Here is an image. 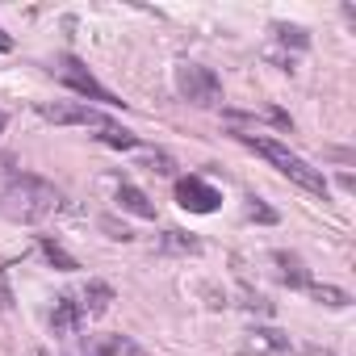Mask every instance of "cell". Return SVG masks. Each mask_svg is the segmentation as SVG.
Segmentation results:
<instances>
[{
  "label": "cell",
  "instance_id": "6da1fadb",
  "mask_svg": "<svg viewBox=\"0 0 356 356\" xmlns=\"http://www.w3.org/2000/svg\"><path fill=\"white\" fill-rule=\"evenodd\" d=\"M235 138H239L243 147H252L256 155H264V159H268V163H273L281 176H289V181H293L298 189H306V193H314V197H323V202H327V176H323L318 168H310V163H306L298 151H289L285 143H277V138H264V134H243V130H239Z\"/></svg>",
  "mask_w": 356,
  "mask_h": 356
},
{
  "label": "cell",
  "instance_id": "7a4b0ae2",
  "mask_svg": "<svg viewBox=\"0 0 356 356\" xmlns=\"http://www.w3.org/2000/svg\"><path fill=\"white\" fill-rule=\"evenodd\" d=\"M5 206L22 222H42V218H51L63 206V193L51 181H42V176H26L22 172V176H13L9 189H5Z\"/></svg>",
  "mask_w": 356,
  "mask_h": 356
},
{
  "label": "cell",
  "instance_id": "3957f363",
  "mask_svg": "<svg viewBox=\"0 0 356 356\" xmlns=\"http://www.w3.org/2000/svg\"><path fill=\"white\" fill-rule=\"evenodd\" d=\"M176 92L197 109H214L222 105V80L206 67V63H176Z\"/></svg>",
  "mask_w": 356,
  "mask_h": 356
},
{
  "label": "cell",
  "instance_id": "277c9868",
  "mask_svg": "<svg viewBox=\"0 0 356 356\" xmlns=\"http://www.w3.org/2000/svg\"><path fill=\"white\" fill-rule=\"evenodd\" d=\"M59 76H63V84H67L72 92H80V97H88V101L122 105V101H118V97H113V92H109V88H105V84H101V80H97V76H92L76 55H67V59H63V72H59Z\"/></svg>",
  "mask_w": 356,
  "mask_h": 356
},
{
  "label": "cell",
  "instance_id": "5b68a950",
  "mask_svg": "<svg viewBox=\"0 0 356 356\" xmlns=\"http://www.w3.org/2000/svg\"><path fill=\"white\" fill-rule=\"evenodd\" d=\"M218 202H222V193L214 185H206L202 176H181L176 181V206L189 210V214H214Z\"/></svg>",
  "mask_w": 356,
  "mask_h": 356
},
{
  "label": "cell",
  "instance_id": "8992f818",
  "mask_svg": "<svg viewBox=\"0 0 356 356\" xmlns=\"http://www.w3.org/2000/svg\"><path fill=\"white\" fill-rule=\"evenodd\" d=\"M38 113L47 118V122H55V126H92V130H105L109 126V118L101 113V109H92V105H72V101H55V105H38Z\"/></svg>",
  "mask_w": 356,
  "mask_h": 356
},
{
  "label": "cell",
  "instance_id": "52a82bcc",
  "mask_svg": "<svg viewBox=\"0 0 356 356\" xmlns=\"http://www.w3.org/2000/svg\"><path fill=\"white\" fill-rule=\"evenodd\" d=\"M289 348H293V339L281 327H252L243 335V352L248 356H285Z\"/></svg>",
  "mask_w": 356,
  "mask_h": 356
},
{
  "label": "cell",
  "instance_id": "ba28073f",
  "mask_svg": "<svg viewBox=\"0 0 356 356\" xmlns=\"http://www.w3.org/2000/svg\"><path fill=\"white\" fill-rule=\"evenodd\" d=\"M113 298H118V293H113L109 281H88V285L80 289V302H76V306H80L84 318H97V314H105V310L113 306Z\"/></svg>",
  "mask_w": 356,
  "mask_h": 356
},
{
  "label": "cell",
  "instance_id": "9c48e42d",
  "mask_svg": "<svg viewBox=\"0 0 356 356\" xmlns=\"http://www.w3.org/2000/svg\"><path fill=\"white\" fill-rule=\"evenodd\" d=\"M80 323H84V314H80L76 298H72V293H59V298H55V310H51V331H55V335H76Z\"/></svg>",
  "mask_w": 356,
  "mask_h": 356
},
{
  "label": "cell",
  "instance_id": "30bf717a",
  "mask_svg": "<svg viewBox=\"0 0 356 356\" xmlns=\"http://www.w3.org/2000/svg\"><path fill=\"white\" fill-rule=\"evenodd\" d=\"M273 264H277V277H281L289 289H306V285H310V268L302 264V256H293V252H273Z\"/></svg>",
  "mask_w": 356,
  "mask_h": 356
},
{
  "label": "cell",
  "instance_id": "8fae6325",
  "mask_svg": "<svg viewBox=\"0 0 356 356\" xmlns=\"http://www.w3.org/2000/svg\"><path fill=\"white\" fill-rule=\"evenodd\" d=\"M88 356H143V348L130 335H92Z\"/></svg>",
  "mask_w": 356,
  "mask_h": 356
},
{
  "label": "cell",
  "instance_id": "7c38bea8",
  "mask_svg": "<svg viewBox=\"0 0 356 356\" xmlns=\"http://www.w3.org/2000/svg\"><path fill=\"white\" fill-rule=\"evenodd\" d=\"M118 206L126 210V214H134V218H155V202L138 189V185H118Z\"/></svg>",
  "mask_w": 356,
  "mask_h": 356
},
{
  "label": "cell",
  "instance_id": "4fadbf2b",
  "mask_svg": "<svg viewBox=\"0 0 356 356\" xmlns=\"http://www.w3.org/2000/svg\"><path fill=\"white\" fill-rule=\"evenodd\" d=\"M306 293H310L318 306H327V310H348V306H352V293L339 289V285H318V281H310Z\"/></svg>",
  "mask_w": 356,
  "mask_h": 356
},
{
  "label": "cell",
  "instance_id": "5bb4252c",
  "mask_svg": "<svg viewBox=\"0 0 356 356\" xmlns=\"http://www.w3.org/2000/svg\"><path fill=\"white\" fill-rule=\"evenodd\" d=\"M159 248L172 252V256H197V252H202V239H197V235H185V231H163Z\"/></svg>",
  "mask_w": 356,
  "mask_h": 356
},
{
  "label": "cell",
  "instance_id": "9a60e30c",
  "mask_svg": "<svg viewBox=\"0 0 356 356\" xmlns=\"http://www.w3.org/2000/svg\"><path fill=\"white\" fill-rule=\"evenodd\" d=\"M97 138H101L105 147H113V151H134V147H138V134H130V130H126V126H118V122H109Z\"/></svg>",
  "mask_w": 356,
  "mask_h": 356
},
{
  "label": "cell",
  "instance_id": "2e32d148",
  "mask_svg": "<svg viewBox=\"0 0 356 356\" xmlns=\"http://www.w3.org/2000/svg\"><path fill=\"white\" fill-rule=\"evenodd\" d=\"M273 34H277L281 47H293V51H306V47H310V34H306L302 26H285V22H277Z\"/></svg>",
  "mask_w": 356,
  "mask_h": 356
},
{
  "label": "cell",
  "instance_id": "e0dca14e",
  "mask_svg": "<svg viewBox=\"0 0 356 356\" xmlns=\"http://www.w3.org/2000/svg\"><path fill=\"white\" fill-rule=\"evenodd\" d=\"M42 252H47V260H51L59 273H76V268H80V260H76V256H67V252H63V243H55V239H42Z\"/></svg>",
  "mask_w": 356,
  "mask_h": 356
},
{
  "label": "cell",
  "instance_id": "ac0fdd59",
  "mask_svg": "<svg viewBox=\"0 0 356 356\" xmlns=\"http://www.w3.org/2000/svg\"><path fill=\"white\" fill-rule=\"evenodd\" d=\"M143 168H147V172H155V176H172V172H176V159H172V155H163V151H155V155H147V159H143Z\"/></svg>",
  "mask_w": 356,
  "mask_h": 356
},
{
  "label": "cell",
  "instance_id": "d6986e66",
  "mask_svg": "<svg viewBox=\"0 0 356 356\" xmlns=\"http://www.w3.org/2000/svg\"><path fill=\"white\" fill-rule=\"evenodd\" d=\"M248 218H260V222H277V210H268L260 197H248Z\"/></svg>",
  "mask_w": 356,
  "mask_h": 356
},
{
  "label": "cell",
  "instance_id": "ffe728a7",
  "mask_svg": "<svg viewBox=\"0 0 356 356\" xmlns=\"http://www.w3.org/2000/svg\"><path fill=\"white\" fill-rule=\"evenodd\" d=\"M243 306H248V310H260V314H273V302L260 298V293H243Z\"/></svg>",
  "mask_w": 356,
  "mask_h": 356
},
{
  "label": "cell",
  "instance_id": "44dd1931",
  "mask_svg": "<svg viewBox=\"0 0 356 356\" xmlns=\"http://www.w3.org/2000/svg\"><path fill=\"white\" fill-rule=\"evenodd\" d=\"M0 310H13V289H9L5 273H0Z\"/></svg>",
  "mask_w": 356,
  "mask_h": 356
},
{
  "label": "cell",
  "instance_id": "7402d4cb",
  "mask_svg": "<svg viewBox=\"0 0 356 356\" xmlns=\"http://www.w3.org/2000/svg\"><path fill=\"white\" fill-rule=\"evenodd\" d=\"M268 118L281 126V130H293V122H289V113H281V109H268Z\"/></svg>",
  "mask_w": 356,
  "mask_h": 356
},
{
  "label": "cell",
  "instance_id": "603a6c76",
  "mask_svg": "<svg viewBox=\"0 0 356 356\" xmlns=\"http://www.w3.org/2000/svg\"><path fill=\"white\" fill-rule=\"evenodd\" d=\"M298 356H335V352H327V348H302Z\"/></svg>",
  "mask_w": 356,
  "mask_h": 356
},
{
  "label": "cell",
  "instance_id": "cb8c5ba5",
  "mask_svg": "<svg viewBox=\"0 0 356 356\" xmlns=\"http://www.w3.org/2000/svg\"><path fill=\"white\" fill-rule=\"evenodd\" d=\"M0 51H13V38H9L5 30H0Z\"/></svg>",
  "mask_w": 356,
  "mask_h": 356
},
{
  "label": "cell",
  "instance_id": "d4e9b609",
  "mask_svg": "<svg viewBox=\"0 0 356 356\" xmlns=\"http://www.w3.org/2000/svg\"><path fill=\"white\" fill-rule=\"evenodd\" d=\"M5 126H9V118H5V113H0V134H5Z\"/></svg>",
  "mask_w": 356,
  "mask_h": 356
}]
</instances>
